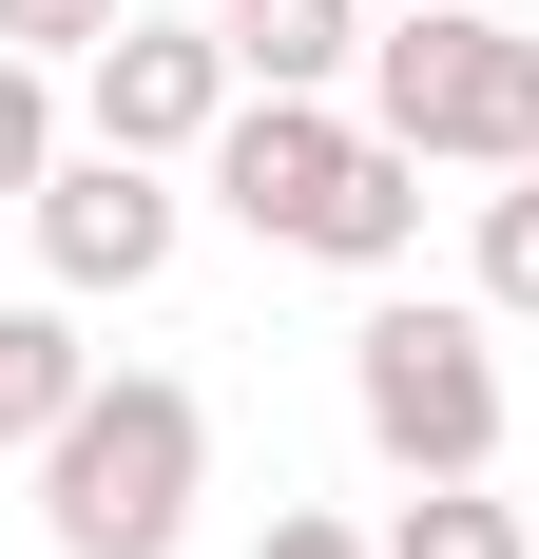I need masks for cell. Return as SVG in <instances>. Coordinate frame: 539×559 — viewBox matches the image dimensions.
Returning a JSON list of instances; mask_svg holds the SVG:
<instances>
[{
  "label": "cell",
  "instance_id": "3",
  "mask_svg": "<svg viewBox=\"0 0 539 559\" xmlns=\"http://www.w3.org/2000/svg\"><path fill=\"white\" fill-rule=\"evenodd\" d=\"M367 135H405L424 174H539V39L501 0H405L367 20Z\"/></svg>",
  "mask_w": 539,
  "mask_h": 559
},
{
  "label": "cell",
  "instance_id": "4",
  "mask_svg": "<svg viewBox=\"0 0 539 559\" xmlns=\"http://www.w3.org/2000/svg\"><path fill=\"white\" fill-rule=\"evenodd\" d=\"M347 405H367V444L405 483H482L520 386H501V309L482 289H385L367 329H347Z\"/></svg>",
  "mask_w": 539,
  "mask_h": 559
},
{
  "label": "cell",
  "instance_id": "12",
  "mask_svg": "<svg viewBox=\"0 0 539 559\" xmlns=\"http://www.w3.org/2000/svg\"><path fill=\"white\" fill-rule=\"evenodd\" d=\"M116 20H135V0H0V58H39V78H58V58H97Z\"/></svg>",
  "mask_w": 539,
  "mask_h": 559
},
{
  "label": "cell",
  "instance_id": "13",
  "mask_svg": "<svg viewBox=\"0 0 539 559\" xmlns=\"http://www.w3.org/2000/svg\"><path fill=\"white\" fill-rule=\"evenodd\" d=\"M251 559H385V540H347V521H309V502H270V540Z\"/></svg>",
  "mask_w": 539,
  "mask_h": 559
},
{
  "label": "cell",
  "instance_id": "7",
  "mask_svg": "<svg viewBox=\"0 0 539 559\" xmlns=\"http://www.w3.org/2000/svg\"><path fill=\"white\" fill-rule=\"evenodd\" d=\"M213 39L251 97H347L367 78V0H213Z\"/></svg>",
  "mask_w": 539,
  "mask_h": 559
},
{
  "label": "cell",
  "instance_id": "10",
  "mask_svg": "<svg viewBox=\"0 0 539 559\" xmlns=\"http://www.w3.org/2000/svg\"><path fill=\"white\" fill-rule=\"evenodd\" d=\"M482 309H520V329H539V174H501V193H482Z\"/></svg>",
  "mask_w": 539,
  "mask_h": 559
},
{
  "label": "cell",
  "instance_id": "2",
  "mask_svg": "<svg viewBox=\"0 0 539 559\" xmlns=\"http://www.w3.org/2000/svg\"><path fill=\"white\" fill-rule=\"evenodd\" d=\"M193 483H213V405L173 367H97L77 425L39 444V540L58 559H173L193 540Z\"/></svg>",
  "mask_w": 539,
  "mask_h": 559
},
{
  "label": "cell",
  "instance_id": "1",
  "mask_svg": "<svg viewBox=\"0 0 539 559\" xmlns=\"http://www.w3.org/2000/svg\"><path fill=\"white\" fill-rule=\"evenodd\" d=\"M193 174H213L231 231L327 251V271H405V251H424V155H405V135H367L347 97H231Z\"/></svg>",
  "mask_w": 539,
  "mask_h": 559
},
{
  "label": "cell",
  "instance_id": "11",
  "mask_svg": "<svg viewBox=\"0 0 539 559\" xmlns=\"http://www.w3.org/2000/svg\"><path fill=\"white\" fill-rule=\"evenodd\" d=\"M39 174H58V78H39V58H0V213H20Z\"/></svg>",
  "mask_w": 539,
  "mask_h": 559
},
{
  "label": "cell",
  "instance_id": "9",
  "mask_svg": "<svg viewBox=\"0 0 539 559\" xmlns=\"http://www.w3.org/2000/svg\"><path fill=\"white\" fill-rule=\"evenodd\" d=\"M385 559H539V540H520V502H482V483H424V502L385 521Z\"/></svg>",
  "mask_w": 539,
  "mask_h": 559
},
{
  "label": "cell",
  "instance_id": "8",
  "mask_svg": "<svg viewBox=\"0 0 539 559\" xmlns=\"http://www.w3.org/2000/svg\"><path fill=\"white\" fill-rule=\"evenodd\" d=\"M77 386H97L77 309H58V289H39V309H0V444H20V463H39L58 425H77Z\"/></svg>",
  "mask_w": 539,
  "mask_h": 559
},
{
  "label": "cell",
  "instance_id": "6",
  "mask_svg": "<svg viewBox=\"0 0 539 559\" xmlns=\"http://www.w3.org/2000/svg\"><path fill=\"white\" fill-rule=\"evenodd\" d=\"M231 97H251V78H231L213 20H116V39L77 58V135H97V155H155V174L213 155V116H231Z\"/></svg>",
  "mask_w": 539,
  "mask_h": 559
},
{
  "label": "cell",
  "instance_id": "5",
  "mask_svg": "<svg viewBox=\"0 0 539 559\" xmlns=\"http://www.w3.org/2000/svg\"><path fill=\"white\" fill-rule=\"evenodd\" d=\"M20 231H39V289H58V309H97V289H155V271H173L193 193H173L155 155H97V135H77V155L20 193Z\"/></svg>",
  "mask_w": 539,
  "mask_h": 559
},
{
  "label": "cell",
  "instance_id": "14",
  "mask_svg": "<svg viewBox=\"0 0 539 559\" xmlns=\"http://www.w3.org/2000/svg\"><path fill=\"white\" fill-rule=\"evenodd\" d=\"M367 20H405V0H367Z\"/></svg>",
  "mask_w": 539,
  "mask_h": 559
}]
</instances>
